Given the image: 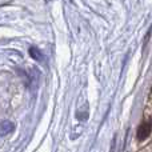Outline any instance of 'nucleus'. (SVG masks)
Here are the masks:
<instances>
[{
    "label": "nucleus",
    "instance_id": "nucleus-1",
    "mask_svg": "<svg viewBox=\"0 0 152 152\" xmlns=\"http://www.w3.org/2000/svg\"><path fill=\"white\" fill-rule=\"evenodd\" d=\"M151 132H152V120H147V121H144V123H142L139 126V128H137V132H136L137 140H139V142L145 140L148 136H150Z\"/></svg>",
    "mask_w": 152,
    "mask_h": 152
},
{
    "label": "nucleus",
    "instance_id": "nucleus-2",
    "mask_svg": "<svg viewBox=\"0 0 152 152\" xmlns=\"http://www.w3.org/2000/svg\"><path fill=\"white\" fill-rule=\"evenodd\" d=\"M15 131V124L10 120H4L1 123V135L3 136H7V135L12 134Z\"/></svg>",
    "mask_w": 152,
    "mask_h": 152
},
{
    "label": "nucleus",
    "instance_id": "nucleus-3",
    "mask_svg": "<svg viewBox=\"0 0 152 152\" xmlns=\"http://www.w3.org/2000/svg\"><path fill=\"white\" fill-rule=\"evenodd\" d=\"M29 55H31V58L34 59V60H36V61H43V60H44V56H43V53L40 52L37 48H35V47L29 48Z\"/></svg>",
    "mask_w": 152,
    "mask_h": 152
}]
</instances>
